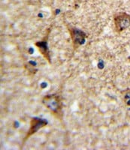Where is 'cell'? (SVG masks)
<instances>
[{
  "mask_svg": "<svg viewBox=\"0 0 130 150\" xmlns=\"http://www.w3.org/2000/svg\"><path fill=\"white\" fill-rule=\"evenodd\" d=\"M42 103L56 118L63 120V101L59 94H49L44 96Z\"/></svg>",
  "mask_w": 130,
  "mask_h": 150,
  "instance_id": "6da1fadb",
  "label": "cell"
},
{
  "mask_svg": "<svg viewBox=\"0 0 130 150\" xmlns=\"http://www.w3.org/2000/svg\"><path fill=\"white\" fill-rule=\"evenodd\" d=\"M67 29L74 50H77L82 45H84L88 36L84 31L81 30L79 28L75 27V26H70V25L67 26Z\"/></svg>",
  "mask_w": 130,
  "mask_h": 150,
  "instance_id": "7a4b0ae2",
  "label": "cell"
},
{
  "mask_svg": "<svg viewBox=\"0 0 130 150\" xmlns=\"http://www.w3.org/2000/svg\"><path fill=\"white\" fill-rule=\"evenodd\" d=\"M47 124V120H45V119H42V118L40 117H32L30 120V127H29L27 133H26L23 140H22V146L24 145V143L27 141L28 139L30 138L32 135L37 133L40 129L46 127Z\"/></svg>",
  "mask_w": 130,
  "mask_h": 150,
  "instance_id": "3957f363",
  "label": "cell"
},
{
  "mask_svg": "<svg viewBox=\"0 0 130 150\" xmlns=\"http://www.w3.org/2000/svg\"><path fill=\"white\" fill-rule=\"evenodd\" d=\"M114 23L117 33H122L130 26V14L126 12H120L115 14Z\"/></svg>",
  "mask_w": 130,
  "mask_h": 150,
  "instance_id": "277c9868",
  "label": "cell"
},
{
  "mask_svg": "<svg viewBox=\"0 0 130 150\" xmlns=\"http://www.w3.org/2000/svg\"><path fill=\"white\" fill-rule=\"evenodd\" d=\"M48 38H49V33L41 41H37L34 44L36 47L38 49L39 52L41 53L44 59L49 62V64L52 63V59H51V53L49 51V46H48Z\"/></svg>",
  "mask_w": 130,
  "mask_h": 150,
  "instance_id": "5b68a950",
  "label": "cell"
},
{
  "mask_svg": "<svg viewBox=\"0 0 130 150\" xmlns=\"http://www.w3.org/2000/svg\"><path fill=\"white\" fill-rule=\"evenodd\" d=\"M123 100L124 103L126 106H130V89H127L123 92Z\"/></svg>",
  "mask_w": 130,
  "mask_h": 150,
  "instance_id": "8992f818",
  "label": "cell"
},
{
  "mask_svg": "<svg viewBox=\"0 0 130 150\" xmlns=\"http://www.w3.org/2000/svg\"><path fill=\"white\" fill-rule=\"evenodd\" d=\"M82 1V0H74V2H75V4H79L81 3V2Z\"/></svg>",
  "mask_w": 130,
  "mask_h": 150,
  "instance_id": "52a82bcc",
  "label": "cell"
}]
</instances>
